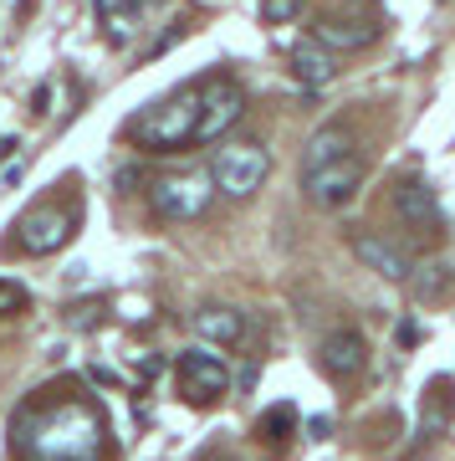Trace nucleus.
<instances>
[{
	"mask_svg": "<svg viewBox=\"0 0 455 461\" xmlns=\"http://www.w3.org/2000/svg\"><path fill=\"white\" fill-rule=\"evenodd\" d=\"M210 200H215L210 175H164V180L148 185V205L164 221H200L210 211Z\"/></svg>",
	"mask_w": 455,
	"mask_h": 461,
	"instance_id": "obj_4",
	"label": "nucleus"
},
{
	"mask_svg": "<svg viewBox=\"0 0 455 461\" xmlns=\"http://www.w3.org/2000/svg\"><path fill=\"white\" fill-rule=\"evenodd\" d=\"M138 180H144V169H138V165H123V169H118V190H123V185H138Z\"/></svg>",
	"mask_w": 455,
	"mask_h": 461,
	"instance_id": "obj_22",
	"label": "nucleus"
},
{
	"mask_svg": "<svg viewBox=\"0 0 455 461\" xmlns=\"http://www.w3.org/2000/svg\"><path fill=\"white\" fill-rule=\"evenodd\" d=\"M302 190H308L312 205L338 211V205H348L363 190V159L358 154H343V159H327L317 169H302Z\"/></svg>",
	"mask_w": 455,
	"mask_h": 461,
	"instance_id": "obj_7",
	"label": "nucleus"
},
{
	"mask_svg": "<svg viewBox=\"0 0 455 461\" xmlns=\"http://www.w3.org/2000/svg\"><path fill=\"white\" fill-rule=\"evenodd\" d=\"M333 72H338V67H333V51L327 47H317V41H297L292 47V77L302 87H327Z\"/></svg>",
	"mask_w": 455,
	"mask_h": 461,
	"instance_id": "obj_14",
	"label": "nucleus"
},
{
	"mask_svg": "<svg viewBox=\"0 0 455 461\" xmlns=\"http://www.w3.org/2000/svg\"><path fill=\"white\" fill-rule=\"evenodd\" d=\"M266 175H272V154L261 144H230L215 154V169H210V180L220 195L230 200H245V195H256L261 185H266Z\"/></svg>",
	"mask_w": 455,
	"mask_h": 461,
	"instance_id": "obj_3",
	"label": "nucleus"
},
{
	"mask_svg": "<svg viewBox=\"0 0 455 461\" xmlns=\"http://www.w3.org/2000/svg\"><path fill=\"white\" fill-rule=\"evenodd\" d=\"M394 211H399V221H405L409 230H420V236H430V241L445 236V211H440L435 190H430L424 180H399L394 185Z\"/></svg>",
	"mask_w": 455,
	"mask_h": 461,
	"instance_id": "obj_9",
	"label": "nucleus"
},
{
	"mask_svg": "<svg viewBox=\"0 0 455 461\" xmlns=\"http://www.w3.org/2000/svg\"><path fill=\"white\" fill-rule=\"evenodd\" d=\"M424 405H430V415L420 411L424 436H440V430H445V420H451V379H435V384H430V395H424Z\"/></svg>",
	"mask_w": 455,
	"mask_h": 461,
	"instance_id": "obj_17",
	"label": "nucleus"
},
{
	"mask_svg": "<svg viewBox=\"0 0 455 461\" xmlns=\"http://www.w3.org/2000/svg\"><path fill=\"white\" fill-rule=\"evenodd\" d=\"M343 154H353V133L343 129V123H327L308 139V154H302V169H317L327 159H343Z\"/></svg>",
	"mask_w": 455,
	"mask_h": 461,
	"instance_id": "obj_15",
	"label": "nucleus"
},
{
	"mask_svg": "<svg viewBox=\"0 0 455 461\" xmlns=\"http://www.w3.org/2000/svg\"><path fill=\"white\" fill-rule=\"evenodd\" d=\"M312 41L327 51H363L379 41V21H353V16H323L312 26Z\"/></svg>",
	"mask_w": 455,
	"mask_h": 461,
	"instance_id": "obj_12",
	"label": "nucleus"
},
{
	"mask_svg": "<svg viewBox=\"0 0 455 461\" xmlns=\"http://www.w3.org/2000/svg\"><path fill=\"white\" fill-rule=\"evenodd\" d=\"M292 430H297V411H292V405H272V411L256 420V436H261V441H272V446H281Z\"/></svg>",
	"mask_w": 455,
	"mask_h": 461,
	"instance_id": "obj_18",
	"label": "nucleus"
},
{
	"mask_svg": "<svg viewBox=\"0 0 455 461\" xmlns=\"http://www.w3.org/2000/svg\"><path fill=\"white\" fill-rule=\"evenodd\" d=\"M98 21H103L108 47H129L133 36H138V11H133L129 0H123V5H113V0H98Z\"/></svg>",
	"mask_w": 455,
	"mask_h": 461,
	"instance_id": "obj_16",
	"label": "nucleus"
},
{
	"mask_svg": "<svg viewBox=\"0 0 455 461\" xmlns=\"http://www.w3.org/2000/svg\"><path fill=\"white\" fill-rule=\"evenodd\" d=\"M82 226V211L77 205H36V211L21 215L16 226V241L21 251H31V257H51V251H62Z\"/></svg>",
	"mask_w": 455,
	"mask_h": 461,
	"instance_id": "obj_5",
	"label": "nucleus"
},
{
	"mask_svg": "<svg viewBox=\"0 0 455 461\" xmlns=\"http://www.w3.org/2000/svg\"><path fill=\"white\" fill-rule=\"evenodd\" d=\"M297 11H302V0H261V21L266 26H287Z\"/></svg>",
	"mask_w": 455,
	"mask_h": 461,
	"instance_id": "obj_21",
	"label": "nucleus"
},
{
	"mask_svg": "<svg viewBox=\"0 0 455 461\" xmlns=\"http://www.w3.org/2000/svg\"><path fill=\"white\" fill-rule=\"evenodd\" d=\"M190 323H195V333L205 344H220V348H236L245 339V318L236 308H226V303H205Z\"/></svg>",
	"mask_w": 455,
	"mask_h": 461,
	"instance_id": "obj_13",
	"label": "nucleus"
},
{
	"mask_svg": "<svg viewBox=\"0 0 455 461\" xmlns=\"http://www.w3.org/2000/svg\"><path fill=\"white\" fill-rule=\"evenodd\" d=\"M245 113V87L236 77H205L200 83V129H195V144H210L220 133Z\"/></svg>",
	"mask_w": 455,
	"mask_h": 461,
	"instance_id": "obj_8",
	"label": "nucleus"
},
{
	"mask_svg": "<svg viewBox=\"0 0 455 461\" xmlns=\"http://www.w3.org/2000/svg\"><path fill=\"white\" fill-rule=\"evenodd\" d=\"M195 129H200V83H190L169 98L148 103L138 118H129L123 139L138 149H154V154H179V149L195 144Z\"/></svg>",
	"mask_w": 455,
	"mask_h": 461,
	"instance_id": "obj_2",
	"label": "nucleus"
},
{
	"mask_svg": "<svg viewBox=\"0 0 455 461\" xmlns=\"http://www.w3.org/2000/svg\"><path fill=\"white\" fill-rule=\"evenodd\" d=\"M353 251H358V262L369 267V272H379L384 282H409V272H415V262H409L405 251L394 247V241H384V236H374V230H358Z\"/></svg>",
	"mask_w": 455,
	"mask_h": 461,
	"instance_id": "obj_11",
	"label": "nucleus"
},
{
	"mask_svg": "<svg viewBox=\"0 0 455 461\" xmlns=\"http://www.w3.org/2000/svg\"><path fill=\"white\" fill-rule=\"evenodd\" d=\"M317 364H323L327 379H358L363 375V364H369V344H363V333L358 329H333L317 348Z\"/></svg>",
	"mask_w": 455,
	"mask_h": 461,
	"instance_id": "obj_10",
	"label": "nucleus"
},
{
	"mask_svg": "<svg viewBox=\"0 0 455 461\" xmlns=\"http://www.w3.org/2000/svg\"><path fill=\"white\" fill-rule=\"evenodd\" d=\"M455 293V267H430L420 282H415V297L420 303H445Z\"/></svg>",
	"mask_w": 455,
	"mask_h": 461,
	"instance_id": "obj_19",
	"label": "nucleus"
},
{
	"mask_svg": "<svg viewBox=\"0 0 455 461\" xmlns=\"http://www.w3.org/2000/svg\"><path fill=\"white\" fill-rule=\"evenodd\" d=\"M179 375V395L190 400V405H215V400H226L230 390V369L220 354H210V348H184L174 364Z\"/></svg>",
	"mask_w": 455,
	"mask_h": 461,
	"instance_id": "obj_6",
	"label": "nucleus"
},
{
	"mask_svg": "<svg viewBox=\"0 0 455 461\" xmlns=\"http://www.w3.org/2000/svg\"><path fill=\"white\" fill-rule=\"evenodd\" d=\"M16 451L26 461H103L108 420L93 400H31L16 415Z\"/></svg>",
	"mask_w": 455,
	"mask_h": 461,
	"instance_id": "obj_1",
	"label": "nucleus"
},
{
	"mask_svg": "<svg viewBox=\"0 0 455 461\" xmlns=\"http://www.w3.org/2000/svg\"><path fill=\"white\" fill-rule=\"evenodd\" d=\"M26 308H31L26 287H21V282H11V277H0V318H16V313H26Z\"/></svg>",
	"mask_w": 455,
	"mask_h": 461,
	"instance_id": "obj_20",
	"label": "nucleus"
}]
</instances>
